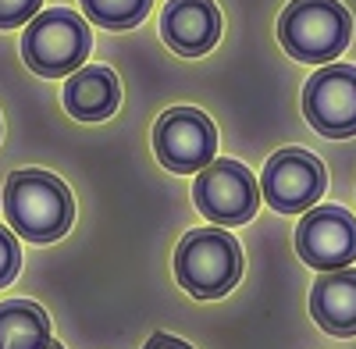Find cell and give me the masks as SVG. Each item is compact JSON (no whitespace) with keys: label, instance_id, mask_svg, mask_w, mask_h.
I'll list each match as a JSON object with an SVG mask.
<instances>
[{"label":"cell","instance_id":"1","mask_svg":"<svg viewBox=\"0 0 356 349\" xmlns=\"http://www.w3.org/2000/svg\"><path fill=\"white\" fill-rule=\"evenodd\" d=\"M4 214L22 239L54 243L72 228L75 200L57 174L25 168V171H15L4 186Z\"/></svg>","mask_w":356,"mask_h":349},{"label":"cell","instance_id":"2","mask_svg":"<svg viewBox=\"0 0 356 349\" xmlns=\"http://www.w3.org/2000/svg\"><path fill=\"white\" fill-rule=\"evenodd\" d=\"M278 40L303 65H328L349 47L353 18L339 0H292L278 18Z\"/></svg>","mask_w":356,"mask_h":349},{"label":"cell","instance_id":"3","mask_svg":"<svg viewBox=\"0 0 356 349\" xmlns=\"http://www.w3.org/2000/svg\"><path fill=\"white\" fill-rule=\"evenodd\" d=\"M175 278L196 300H218L243 278V250L221 228H196L175 250Z\"/></svg>","mask_w":356,"mask_h":349},{"label":"cell","instance_id":"4","mask_svg":"<svg viewBox=\"0 0 356 349\" xmlns=\"http://www.w3.org/2000/svg\"><path fill=\"white\" fill-rule=\"evenodd\" d=\"M89 47H93L89 25L68 8L40 11L22 36L25 65L43 79H61L79 72L89 57Z\"/></svg>","mask_w":356,"mask_h":349},{"label":"cell","instance_id":"5","mask_svg":"<svg viewBox=\"0 0 356 349\" xmlns=\"http://www.w3.org/2000/svg\"><path fill=\"white\" fill-rule=\"evenodd\" d=\"M157 161L175 174H196L218 154V129L196 107H171L154 125Z\"/></svg>","mask_w":356,"mask_h":349},{"label":"cell","instance_id":"6","mask_svg":"<svg viewBox=\"0 0 356 349\" xmlns=\"http://www.w3.org/2000/svg\"><path fill=\"white\" fill-rule=\"evenodd\" d=\"M193 200L203 218L214 225H246L260 207V186L239 161H211L196 171Z\"/></svg>","mask_w":356,"mask_h":349},{"label":"cell","instance_id":"7","mask_svg":"<svg viewBox=\"0 0 356 349\" xmlns=\"http://www.w3.org/2000/svg\"><path fill=\"white\" fill-rule=\"evenodd\" d=\"M257 186L264 189V200L271 203V211L300 214L321 203L324 189H328V171L310 150L285 147L264 164V182Z\"/></svg>","mask_w":356,"mask_h":349},{"label":"cell","instance_id":"8","mask_svg":"<svg viewBox=\"0 0 356 349\" xmlns=\"http://www.w3.org/2000/svg\"><path fill=\"white\" fill-rule=\"evenodd\" d=\"M296 253L317 271H339L356 260V218L346 207H310L296 228Z\"/></svg>","mask_w":356,"mask_h":349},{"label":"cell","instance_id":"9","mask_svg":"<svg viewBox=\"0 0 356 349\" xmlns=\"http://www.w3.org/2000/svg\"><path fill=\"white\" fill-rule=\"evenodd\" d=\"M303 114L328 139L356 136V68L328 65L314 72L303 86Z\"/></svg>","mask_w":356,"mask_h":349},{"label":"cell","instance_id":"10","mask_svg":"<svg viewBox=\"0 0 356 349\" xmlns=\"http://www.w3.org/2000/svg\"><path fill=\"white\" fill-rule=\"evenodd\" d=\"M161 36L175 54L200 57L221 40V11L214 0H171L161 15Z\"/></svg>","mask_w":356,"mask_h":349},{"label":"cell","instance_id":"11","mask_svg":"<svg viewBox=\"0 0 356 349\" xmlns=\"http://www.w3.org/2000/svg\"><path fill=\"white\" fill-rule=\"evenodd\" d=\"M310 314L328 335H356V271H321V278L310 289Z\"/></svg>","mask_w":356,"mask_h":349},{"label":"cell","instance_id":"12","mask_svg":"<svg viewBox=\"0 0 356 349\" xmlns=\"http://www.w3.org/2000/svg\"><path fill=\"white\" fill-rule=\"evenodd\" d=\"M122 104V86L118 75L104 65H82L65 82V111L75 122H104Z\"/></svg>","mask_w":356,"mask_h":349},{"label":"cell","instance_id":"13","mask_svg":"<svg viewBox=\"0 0 356 349\" xmlns=\"http://www.w3.org/2000/svg\"><path fill=\"white\" fill-rule=\"evenodd\" d=\"M54 342L50 317L40 303L8 300L0 303V349H47Z\"/></svg>","mask_w":356,"mask_h":349},{"label":"cell","instance_id":"14","mask_svg":"<svg viewBox=\"0 0 356 349\" xmlns=\"http://www.w3.org/2000/svg\"><path fill=\"white\" fill-rule=\"evenodd\" d=\"M154 0H82V11L104 29H132L146 18Z\"/></svg>","mask_w":356,"mask_h":349},{"label":"cell","instance_id":"15","mask_svg":"<svg viewBox=\"0 0 356 349\" xmlns=\"http://www.w3.org/2000/svg\"><path fill=\"white\" fill-rule=\"evenodd\" d=\"M18 268H22V250H18V239L11 232L0 225V289L11 285L18 278Z\"/></svg>","mask_w":356,"mask_h":349},{"label":"cell","instance_id":"16","mask_svg":"<svg viewBox=\"0 0 356 349\" xmlns=\"http://www.w3.org/2000/svg\"><path fill=\"white\" fill-rule=\"evenodd\" d=\"M43 0H0V29H18L40 15Z\"/></svg>","mask_w":356,"mask_h":349},{"label":"cell","instance_id":"17","mask_svg":"<svg viewBox=\"0 0 356 349\" xmlns=\"http://www.w3.org/2000/svg\"><path fill=\"white\" fill-rule=\"evenodd\" d=\"M143 349H193V346L182 342V339H175V335H168V332H157V335H150V342H146Z\"/></svg>","mask_w":356,"mask_h":349},{"label":"cell","instance_id":"18","mask_svg":"<svg viewBox=\"0 0 356 349\" xmlns=\"http://www.w3.org/2000/svg\"><path fill=\"white\" fill-rule=\"evenodd\" d=\"M47 349H65V346H61V342H50V346H47Z\"/></svg>","mask_w":356,"mask_h":349}]
</instances>
